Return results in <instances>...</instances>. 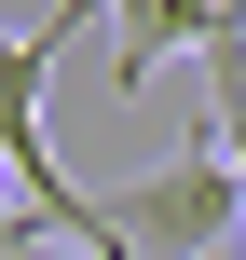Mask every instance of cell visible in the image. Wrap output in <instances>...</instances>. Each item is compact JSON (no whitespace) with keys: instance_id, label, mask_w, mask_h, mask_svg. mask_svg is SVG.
<instances>
[{"instance_id":"obj_6","label":"cell","mask_w":246,"mask_h":260,"mask_svg":"<svg viewBox=\"0 0 246 260\" xmlns=\"http://www.w3.org/2000/svg\"><path fill=\"white\" fill-rule=\"evenodd\" d=\"M219 14H246V0H219Z\"/></svg>"},{"instance_id":"obj_4","label":"cell","mask_w":246,"mask_h":260,"mask_svg":"<svg viewBox=\"0 0 246 260\" xmlns=\"http://www.w3.org/2000/svg\"><path fill=\"white\" fill-rule=\"evenodd\" d=\"M0 260H110V247H68V233H41V219L14 206V233H0Z\"/></svg>"},{"instance_id":"obj_1","label":"cell","mask_w":246,"mask_h":260,"mask_svg":"<svg viewBox=\"0 0 246 260\" xmlns=\"http://www.w3.org/2000/svg\"><path fill=\"white\" fill-rule=\"evenodd\" d=\"M246 233V178L219 137H192V151H164L151 178H123V206H110V247L123 260H205Z\"/></svg>"},{"instance_id":"obj_2","label":"cell","mask_w":246,"mask_h":260,"mask_svg":"<svg viewBox=\"0 0 246 260\" xmlns=\"http://www.w3.org/2000/svg\"><path fill=\"white\" fill-rule=\"evenodd\" d=\"M96 14L123 27V41H110V82H123V96H137L151 69H178V55L219 27V0H96Z\"/></svg>"},{"instance_id":"obj_3","label":"cell","mask_w":246,"mask_h":260,"mask_svg":"<svg viewBox=\"0 0 246 260\" xmlns=\"http://www.w3.org/2000/svg\"><path fill=\"white\" fill-rule=\"evenodd\" d=\"M192 69H205V96H219V123H205V137L233 151V137H246V14H219V27L192 41ZM233 178H246V165H233Z\"/></svg>"},{"instance_id":"obj_5","label":"cell","mask_w":246,"mask_h":260,"mask_svg":"<svg viewBox=\"0 0 246 260\" xmlns=\"http://www.w3.org/2000/svg\"><path fill=\"white\" fill-rule=\"evenodd\" d=\"M205 260H246V233H233V247H205Z\"/></svg>"}]
</instances>
